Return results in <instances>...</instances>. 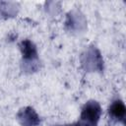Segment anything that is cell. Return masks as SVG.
<instances>
[{
  "instance_id": "1",
  "label": "cell",
  "mask_w": 126,
  "mask_h": 126,
  "mask_svg": "<svg viewBox=\"0 0 126 126\" xmlns=\"http://www.w3.org/2000/svg\"><path fill=\"white\" fill-rule=\"evenodd\" d=\"M100 107L97 102L91 101L88 102L83 108L81 119L79 121V126H96L99 119Z\"/></svg>"
},
{
  "instance_id": "3",
  "label": "cell",
  "mask_w": 126,
  "mask_h": 126,
  "mask_svg": "<svg viewBox=\"0 0 126 126\" xmlns=\"http://www.w3.org/2000/svg\"><path fill=\"white\" fill-rule=\"evenodd\" d=\"M22 51H23V55L25 58H34L36 56V51H35V47L33 46V44L29 41V40H26V41H23L22 42Z\"/></svg>"
},
{
  "instance_id": "4",
  "label": "cell",
  "mask_w": 126,
  "mask_h": 126,
  "mask_svg": "<svg viewBox=\"0 0 126 126\" xmlns=\"http://www.w3.org/2000/svg\"><path fill=\"white\" fill-rule=\"evenodd\" d=\"M69 126H79V124H77V125H69Z\"/></svg>"
},
{
  "instance_id": "2",
  "label": "cell",
  "mask_w": 126,
  "mask_h": 126,
  "mask_svg": "<svg viewBox=\"0 0 126 126\" xmlns=\"http://www.w3.org/2000/svg\"><path fill=\"white\" fill-rule=\"evenodd\" d=\"M109 114L111 115L112 118L116 120H121L124 121L125 117V106L124 103L121 100H115L111 104L109 108Z\"/></svg>"
}]
</instances>
